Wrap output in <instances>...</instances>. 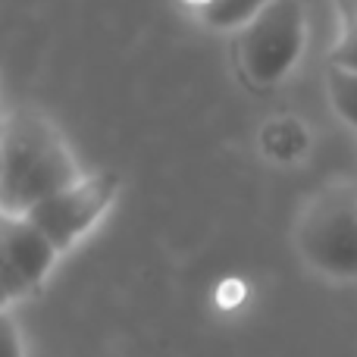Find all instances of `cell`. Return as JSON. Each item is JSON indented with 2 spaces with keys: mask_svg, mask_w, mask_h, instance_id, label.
Wrapping results in <instances>:
<instances>
[{
  "mask_svg": "<svg viewBox=\"0 0 357 357\" xmlns=\"http://www.w3.org/2000/svg\"><path fill=\"white\" fill-rule=\"evenodd\" d=\"M56 257L60 251L29 216L0 207V282L10 301L35 291L54 270Z\"/></svg>",
  "mask_w": 357,
  "mask_h": 357,
  "instance_id": "5",
  "label": "cell"
},
{
  "mask_svg": "<svg viewBox=\"0 0 357 357\" xmlns=\"http://www.w3.org/2000/svg\"><path fill=\"white\" fill-rule=\"evenodd\" d=\"M329 66L357 73V6H345L342 31L335 38L333 50H329Z\"/></svg>",
  "mask_w": 357,
  "mask_h": 357,
  "instance_id": "8",
  "label": "cell"
},
{
  "mask_svg": "<svg viewBox=\"0 0 357 357\" xmlns=\"http://www.w3.org/2000/svg\"><path fill=\"white\" fill-rule=\"evenodd\" d=\"M79 167L50 119L38 113H13L3 119L0 160V207L29 213L50 195L79 178Z\"/></svg>",
  "mask_w": 357,
  "mask_h": 357,
  "instance_id": "1",
  "label": "cell"
},
{
  "mask_svg": "<svg viewBox=\"0 0 357 357\" xmlns=\"http://www.w3.org/2000/svg\"><path fill=\"white\" fill-rule=\"evenodd\" d=\"M0 160H3V119H0Z\"/></svg>",
  "mask_w": 357,
  "mask_h": 357,
  "instance_id": "11",
  "label": "cell"
},
{
  "mask_svg": "<svg viewBox=\"0 0 357 357\" xmlns=\"http://www.w3.org/2000/svg\"><path fill=\"white\" fill-rule=\"evenodd\" d=\"M304 41V6L298 0H270L238 29V66L254 85H276L301 60Z\"/></svg>",
  "mask_w": 357,
  "mask_h": 357,
  "instance_id": "3",
  "label": "cell"
},
{
  "mask_svg": "<svg viewBox=\"0 0 357 357\" xmlns=\"http://www.w3.org/2000/svg\"><path fill=\"white\" fill-rule=\"evenodd\" d=\"M345 6H357V0H348V3Z\"/></svg>",
  "mask_w": 357,
  "mask_h": 357,
  "instance_id": "12",
  "label": "cell"
},
{
  "mask_svg": "<svg viewBox=\"0 0 357 357\" xmlns=\"http://www.w3.org/2000/svg\"><path fill=\"white\" fill-rule=\"evenodd\" d=\"M0 357H22V339L6 307H0Z\"/></svg>",
  "mask_w": 357,
  "mask_h": 357,
  "instance_id": "9",
  "label": "cell"
},
{
  "mask_svg": "<svg viewBox=\"0 0 357 357\" xmlns=\"http://www.w3.org/2000/svg\"><path fill=\"white\" fill-rule=\"evenodd\" d=\"M270 0H195L197 19L213 29H241Z\"/></svg>",
  "mask_w": 357,
  "mask_h": 357,
  "instance_id": "6",
  "label": "cell"
},
{
  "mask_svg": "<svg viewBox=\"0 0 357 357\" xmlns=\"http://www.w3.org/2000/svg\"><path fill=\"white\" fill-rule=\"evenodd\" d=\"M6 304H10V295H6L3 282H0V307H6Z\"/></svg>",
  "mask_w": 357,
  "mask_h": 357,
  "instance_id": "10",
  "label": "cell"
},
{
  "mask_svg": "<svg viewBox=\"0 0 357 357\" xmlns=\"http://www.w3.org/2000/svg\"><path fill=\"white\" fill-rule=\"evenodd\" d=\"M301 257L333 279H357V185L333 182L307 201L295 229Z\"/></svg>",
  "mask_w": 357,
  "mask_h": 357,
  "instance_id": "2",
  "label": "cell"
},
{
  "mask_svg": "<svg viewBox=\"0 0 357 357\" xmlns=\"http://www.w3.org/2000/svg\"><path fill=\"white\" fill-rule=\"evenodd\" d=\"M119 191V178L113 173H94V176H79L73 185L63 191L50 195L38 207H31L29 220L47 235V241L56 251H69L75 248L110 210L113 197Z\"/></svg>",
  "mask_w": 357,
  "mask_h": 357,
  "instance_id": "4",
  "label": "cell"
},
{
  "mask_svg": "<svg viewBox=\"0 0 357 357\" xmlns=\"http://www.w3.org/2000/svg\"><path fill=\"white\" fill-rule=\"evenodd\" d=\"M326 88H329L333 110L339 113L351 129H357V73H345V69L329 66Z\"/></svg>",
  "mask_w": 357,
  "mask_h": 357,
  "instance_id": "7",
  "label": "cell"
}]
</instances>
